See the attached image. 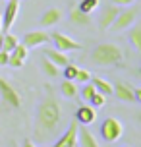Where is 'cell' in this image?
Segmentation results:
<instances>
[{
    "label": "cell",
    "mask_w": 141,
    "mask_h": 147,
    "mask_svg": "<svg viewBox=\"0 0 141 147\" xmlns=\"http://www.w3.org/2000/svg\"><path fill=\"white\" fill-rule=\"evenodd\" d=\"M62 107H60L58 97L54 95L52 87L45 89V99L41 101L35 114V140L46 141L58 136L62 128Z\"/></svg>",
    "instance_id": "1"
},
{
    "label": "cell",
    "mask_w": 141,
    "mask_h": 147,
    "mask_svg": "<svg viewBox=\"0 0 141 147\" xmlns=\"http://www.w3.org/2000/svg\"><path fill=\"white\" fill-rule=\"evenodd\" d=\"M124 58V51L114 43H101L91 52V62L95 66H114Z\"/></svg>",
    "instance_id": "2"
},
{
    "label": "cell",
    "mask_w": 141,
    "mask_h": 147,
    "mask_svg": "<svg viewBox=\"0 0 141 147\" xmlns=\"http://www.w3.org/2000/svg\"><path fill=\"white\" fill-rule=\"evenodd\" d=\"M101 136H103V140L106 143H114L124 136V126H122V122L118 118L108 116V118H104V122L101 124Z\"/></svg>",
    "instance_id": "3"
},
{
    "label": "cell",
    "mask_w": 141,
    "mask_h": 147,
    "mask_svg": "<svg viewBox=\"0 0 141 147\" xmlns=\"http://www.w3.org/2000/svg\"><path fill=\"white\" fill-rule=\"evenodd\" d=\"M135 20H137V8L120 10L118 16H116V20H114V23L110 25V29L112 31H126L135 23Z\"/></svg>",
    "instance_id": "4"
},
{
    "label": "cell",
    "mask_w": 141,
    "mask_h": 147,
    "mask_svg": "<svg viewBox=\"0 0 141 147\" xmlns=\"http://www.w3.org/2000/svg\"><path fill=\"white\" fill-rule=\"evenodd\" d=\"M50 41L54 43V49H58L62 52H72V51H81V45L74 41L70 35L66 33H60V31H54L50 33Z\"/></svg>",
    "instance_id": "5"
},
{
    "label": "cell",
    "mask_w": 141,
    "mask_h": 147,
    "mask_svg": "<svg viewBox=\"0 0 141 147\" xmlns=\"http://www.w3.org/2000/svg\"><path fill=\"white\" fill-rule=\"evenodd\" d=\"M0 97L2 101L10 107V109H19L21 107V97L14 89V85H10L4 78H0Z\"/></svg>",
    "instance_id": "6"
},
{
    "label": "cell",
    "mask_w": 141,
    "mask_h": 147,
    "mask_svg": "<svg viewBox=\"0 0 141 147\" xmlns=\"http://www.w3.org/2000/svg\"><path fill=\"white\" fill-rule=\"evenodd\" d=\"M17 14H19V0H8L6 8H4V16H2V29H4V33L10 31V27L17 20Z\"/></svg>",
    "instance_id": "7"
},
{
    "label": "cell",
    "mask_w": 141,
    "mask_h": 147,
    "mask_svg": "<svg viewBox=\"0 0 141 147\" xmlns=\"http://www.w3.org/2000/svg\"><path fill=\"white\" fill-rule=\"evenodd\" d=\"M48 41H50V33H46V31H29L21 37V43L27 49H37L41 45H46Z\"/></svg>",
    "instance_id": "8"
},
{
    "label": "cell",
    "mask_w": 141,
    "mask_h": 147,
    "mask_svg": "<svg viewBox=\"0 0 141 147\" xmlns=\"http://www.w3.org/2000/svg\"><path fill=\"white\" fill-rule=\"evenodd\" d=\"M52 147H77V122H72Z\"/></svg>",
    "instance_id": "9"
},
{
    "label": "cell",
    "mask_w": 141,
    "mask_h": 147,
    "mask_svg": "<svg viewBox=\"0 0 141 147\" xmlns=\"http://www.w3.org/2000/svg\"><path fill=\"white\" fill-rule=\"evenodd\" d=\"M97 120V109L91 107V105H81L79 109L75 110V122L87 126V124H93Z\"/></svg>",
    "instance_id": "10"
},
{
    "label": "cell",
    "mask_w": 141,
    "mask_h": 147,
    "mask_svg": "<svg viewBox=\"0 0 141 147\" xmlns=\"http://www.w3.org/2000/svg\"><path fill=\"white\" fill-rule=\"evenodd\" d=\"M118 12H120V6H116V4L104 8L103 14H101V18H99V27H101L103 31H108V29H110V25L114 23V20H116Z\"/></svg>",
    "instance_id": "11"
},
{
    "label": "cell",
    "mask_w": 141,
    "mask_h": 147,
    "mask_svg": "<svg viewBox=\"0 0 141 147\" xmlns=\"http://www.w3.org/2000/svg\"><path fill=\"white\" fill-rule=\"evenodd\" d=\"M112 95H116L118 101L124 103H135V95H134V87L128 85V83H114L112 85Z\"/></svg>",
    "instance_id": "12"
},
{
    "label": "cell",
    "mask_w": 141,
    "mask_h": 147,
    "mask_svg": "<svg viewBox=\"0 0 141 147\" xmlns=\"http://www.w3.org/2000/svg\"><path fill=\"white\" fill-rule=\"evenodd\" d=\"M62 18H64L62 10H60L58 6H50L45 14L41 16V22L39 23H41L43 27H52V25H56V23L62 22Z\"/></svg>",
    "instance_id": "13"
},
{
    "label": "cell",
    "mask_w": 141,
    "mask_h": 147,
    "mask_svg": "<svg viewBox=\"0 0 141 147\" xmlns=\"http://www.w3.org/2000/svg\"><path fill=\"white\" fill-rule=\"evenodd\" d=\"M70 22L74 23V25H79V27H89L91 23H93V20H91V14H85L77 6H74L70 10Z\"/></svg>",
    "instance_id": "14"
},
{
    "label": "cell",
    "mask_w": 141,
    "mask_h": 147,
    "mask_svg": "<svg viewBox=\"0 0 141 147\" xmlns=\"http://www.w3.org/2000/svg\"><path fill=\"white\" fill-rule=\"evenodd\" d=\"M45 54H46V58L50 60V62H54L58 68H64L68 62H70L68 54L62 52V51H58V49H48V51H45Z\"/></svg>",
    "instance_id": "15"
},
{
    "label": "cell",
    "mask_w": 141,
    "mask_h": 147,
    "mask_svg": "<svg viewBox=\"0 0 141 147\" xmlns=\"http://www.w3.org/2000/svg\"><path fill=\"white\" fill-rule=\"evenodd\" d=\"M91 83L95 85V89L99 91V93H103V95H106V97H110L112 95V83L110 81H106L104 78H91Z\"/></svg>",
    "instance_id": "16"
},
{
    "label": "cell",
    "mask_w": 141,
    "mask_h": 147,
    "mask_svg": "<svg viewBox=\"0 0 141 147\" xmlns=\"http://www.w3.org/2000/svg\"><path fill=\"white\" fill-rule=\"evenodd\" d=\"M128 39H130V43L134 45L135 51L141 52V25H139V23H134V25H132Z\"/></svg>",
    "instance_id": "17"
},
{
    "label": "cell",
    "mask_w": 141,
    "mask_h": 147,
    "mask_svg": "<svg viewBox=\"0 0 141 147\" xmlns=\"http://www.w3.org/2000/svg\"><path fill=\"white\" fill-rule=\"evenodd\" d=\"M79 145L81 147H99V143H97L95 136L89 132V130H79Z\"/></svg>",
    "instance_id": "18"
},
{
    "label": "cell",
    "mask_w": 141,
    "mask_h": 147,
    "mask_svg": "<svg viewBox=\"0 0 141 147\" xmlns=\"http://www.w3.org/2000/svg\"><path fill=\"white\" fill-rule=\"evenodd\" d=\"M60 91H62V95L68 97V99H74L75 95H77V85H75L74 80H64L62 81V87H60Z\"/></svg>",
    "instance_id": "19"
},
{
    "label": "cell",
    "mask_w": 141,
    "mask_h": 147,
    "mask_svg": "<svg viewBox=\"0 0 141 147\" xmlns=\"http://www.w3.org/2000/svg\"><path fill=\"white\" fill-rule=\"evenodd\" d=\"M41 66H43V72H45L48 78H56V76H60V68L56 66L54 62H50L46 56L41 60Z\"/></svg>",
    "instance_id": "20"
},
{
    "label": "cell",
    "mask_w": 141,
    "mask_h": 147,
    "mask_svg": "<svg viewBox=\"0 0 141 147\" xmlns=\"http://www.w3.org/2000/svg\"><path fill=\"white\" fill-rule=\"evenodd\" d=\"M19 43V41H17V37L15 35H12V33H4V35H2V49H4V51L6 52H12L15 49V45Z\"/></svg>",
    "instance_id": "21"
},
{
    "label": "cell",
    "mask_w": 141,
    "mask_h": 147,
    "mask_svg": "<svg viewBox=\"0 0 141 147\" xmlns=\"http://www.w3.org/2000/svg\"><path fill=\"white\" fill-rule=\"evenodd\" d=\"M99 4H101V0H81L77 4V8L81 12H85V14H91V12H95L97 8H99Z\"/></svg>",
    "instance_id": "22"
},
{
    "label": "cell",
    "mask_w": 141,
    "mask_h": 147,
    "mask_svg": "<svg viewBox=\"0 0 141 147\" xmlns=\"http://www.w3.org/2000/svg\"><path fill=\"white\" fill-rule=\"evenodd\" d=\"M74 81H75V83H89V81H91V74H89V70H85V68H77Z\"/></svg>",
    "instance_id": "23"
},
{
    "label": "cell",
    "mask_w": 141,
    "mask_h": 147,
    "mask_svg": "<svg viewBox=\"0 0 141 147\" xmlns=\"http://www.w3.org/2000/svg\"><path fill=\"white\" fill-rule=\"evenodd\" d=\"M104 103H106V95L99 93V91H95V93H93V97L89 99V105H91V107H95V109L104 107Z\"/></svg>",
    "instance_id": "24"
},
{
    "label": "cell",
    "mask_w": 141,
    "mask_h": 147,
    "mask_svg": "<svg viewBox=\"0 0 141 147\" xmlns=\"http://www.w3.org/2000/svg\"><path fill=\"white\" fill-rule=\"evenodd\" d=\"M12 54H15L17 58H21V60H27V56H29V49H27L23 43H17L15 49L12 51Z\"/></svg>",
    "instance_id": "25"
},
{
    "label": "cell",
    "mask_w": 141,
    "mask_h": 147,
    "mask_svg": "<svg viewBox=\"0 0 141 147\" xmlns=\"http://www.w3.org/2000/svg\"><path fill=\"white\" fill-rule=\"evenodd\" d=\"M75 72H77V66H74V64L68 62L66 66H64V80H74Z\"/></svg>",
    "instance_id": "26"
},
{
    "label": "cell",
    "mask_w": 141,
    "mask_h": 147,
    "mask_svg": "<svg viewBox=\"0 0 141 147\" xmlns=\"http://www.w3.org/2000/svg\"><path fill=\"white\" fill-rule=\"evenodd\" d=\"M95 91H97V89H95V85H93V83L89 81V85H85V87H83V91H81L83 101H87V103H89V99L93 97V93H95Z\"/></svg>",
    "instance_id": "27"
},
{
    "label": "cell",
    "mask_w": 141,
    "mask_h": 147,
    "mask_svg": "<svg viewBox=\"0 0 141 147\" xmlns=\"http://www.w3.org/2000/svg\"><path fill=\"white\" fill-rule=\"evenodd\" d=\"M8 64H10V66H12V68H21L23 64H25V60L17 58L15 54H12V52H10V58H8Z\"/></svg>",
    "instance_id": "28"
},
{
    "label": "cell",
    "mask_w": 141,
    "mask_h": 147,
    "mask_svg": "<svg viewBox=\"0 0 141 147\" xmlns=\"http://www.w3.org/2000/svg\"><path fill=\"white\" fill-rule=\"evenodd\" d=\"M8 58H10V52H6L4 49H0V66H6Z\"/></svg>",
    "instance_id": "29"
},
{
    "label": "cell",
    "mask_w": 141,
    "mask_h": 147,
    "mask_svg": "<svg viewBox=\"0 0 141 147\" xmlns=\"http://www.w3.org/2000/svg\"><path fill=\"white\" fill-rule=\"evenodd\" d=\"M134 2H135V0H112V4H116V6H120V8H122V6H124V8L132 6Z\"/></svg>",
    "instance_id": "30"
},
{
    "label": "cell",
    "mask_w": 141,
    "mask_h": 147,
    "mask_svg": "<svg viewBox=\"0 0 141 147\" xmlns=\"http://www.w3.org/2000/svg\"><path fill=\"white\" fill-rule=\"evenodd\" d=\"M23 147H35V143H33L31 140H25L23 141Z\"/></svg>",
    "instance_id": "31"
},
{
    "label": "cell",
    "mask_w": 141,
    "mask_h": 147,
    "mask_svg": "<svg viewBox=\"0 0 141 147\" xmlns=\"http://www.w3.org/2000/svg\"><path fill=\"white\" fill-rule=\"evenodd\" d=\"M0 31H2V16H0Z\"/></svg>",
    "instance_id": "32"
},
{
    "label": "cell",
    "mask_w": 141,
    "mask_h": 147,
    "mask_svg": "<svg viewBox=\"0 0 141 147\" xmlns=\"http://www.w3.org/2000/svg\"><path fill=\"white\" fill-rule=\"evenodd\" d=\"M0 49H2V35H0Z\"/></svg>",
    "instance_id": "33"
},
{
    "label": "cell",
    "mask_w": 141,
    "mask_h": 147,
    "mask_svg": "<svg viewBox=\"0 0 141 147\" xmlns=\"http://www.w3.org/2000/svg\"><path fill=\"white\" fill-rule=\"evenodd\" d=\"M124 147H130V145H124Z\"/></svg>",
    "instance_id": "34"
}]
</instances>
